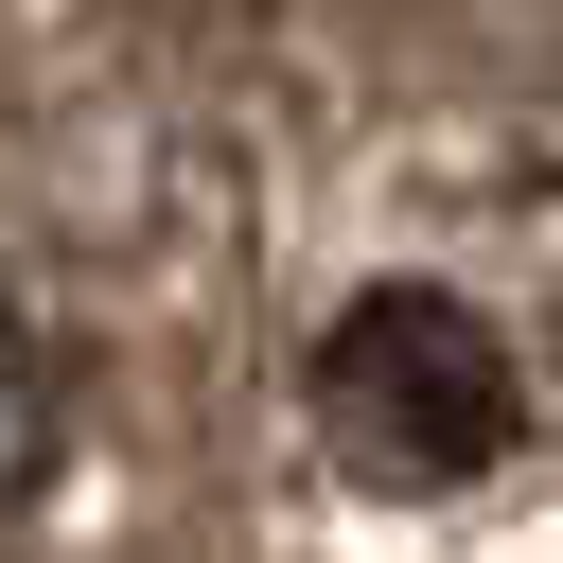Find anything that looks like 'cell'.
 <instances>
[{"label": "cell", "instance_id": "2", "mask_svg": "<svg viewBox=\"0 0 563 563\" xmlns=\"http://www.w3.org/2000/svg\"><path fill=\"white\" fill-rule=\"evenodd\" d=\"M53 440H70V387H53V334H35L18 282H0V510L53 475Z\"/></svg>", "mask_w": 563, "mask_h": 563}, {"label": "cell", "instance_id": "1", "mask_svg": "<svg viewBox=\"0 0 563 563\" xmlns=\"http://www.w3.org/2000/svg\"><path fill=\"white\" fill-rule=\"evenodd\" d=\"M299 405H317V440H334L352 493H475L528 440V369H510V334L457 282L334 299V334L299 352Z\"/></svg>", "mask_w": 563, "mask_h": 563}]
</instances>
